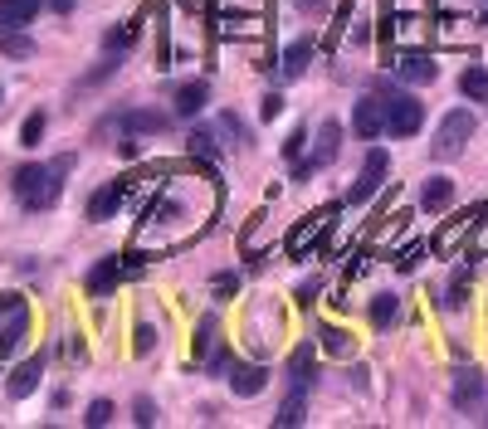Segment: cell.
Returning a JSON list of instances; mask_svg holds the SVG:
<instances>
[{
    "mask_svg": "<svg viewBox=\"0 0 488 429\" xmlns=\"http://www.w3.org/2000/svg\"><path fill=\"white\" fill-rule=\"evenodd\" d=\"M264 385H269V371L264 366H235V371H229V391L244 395V400H254Z\"/></svg>",
    "mask_w": 488,
    "mask_h": 429,
    "instance_id": "obj_15",
    "label": "cell"
},
{
    "mask_svg": "<svg viewBox=\"0 0 488 429\" xmlns=\"http://www.w3.org/2000/svg\"><path fill=\"white\" fill-rule=\"evenodd\" d=\"M39 376H45V356H30V361H25L16 376L5 381V391L16 395V400H25V395H35V391H39Z\"/></svg>",
    "mask_w": 488,
    "mask_h": 429,
    "instance_id": "obj_12",
    "label": "cell"
},
{
    "mask_svg": "<svg viewBox=\"0 0 488 429\" xmlns=\"http://www.w3.org/2000/svg\"><path fill=\"white\" fill-rule=\"evenodd\" d=\"M108 74H118V59H108V64H98V68H93V74H89V78H83V83H103Z\"/></svg>",
    "mask_w": 488,
    "mask_h": 429,
    "instance_id": "obj_35",
    "label": "cell"
},
{
    "mask_svg": "<svg viewBox=\"0 0 488 429\" xmlns=\"http://www.w3.org/2000/svg\"><path fill=\"white\" fill-rule=\"evenodd\" d=\"M352 127L362 141H377L386 137V118H381V98H362V103L352 108Z\"/></svg>",
    "mask_w": 488,
    "mask_h": 429,
    "instance_id": "obj_10",
    "label": "cell"
},
{
    "mask_svg": "<svg viewBox=\"0 0 488 429\" xmlns=\"http://www.w3.org/2000/svg\"><path fill=\"white\" fill-rule=\"evenodd\" d=\"M333 214H337V205H333V210H318V214H308V220H303V225H298V230L289 235V249H293V254H303V249L313 245V239H318V235L327 230V225H333Z\"/></svg>",
    "mask_w": 488,
    "mask_h": 429,
    "instance_id": "obj_13",
    "label": "cell"
},
{
    "mask_svg": "<svg viewBox=\"0 0 488 429\" xmlns=\"http://www.w3.org/2000/svg\"><path fill=\"white\" fill-rule=\"evenodd\" d=\"M318 337H323V351H333V356H347L352 351V337L342 332V327H323Z\"/></svg>",
    "mask_w": 488,
    "mask_h": 429,
    "instance_id": "obj_27",
    "label": "cell"
},
{
    "mask_svg": "<svg viewBox=\"0 0 488 429\" xmlns=\"http://www.w3.org/2000/svg\"><path fill=\"white\" fill-rule=\"evenodd\" d=\"M337 152H342V122H333V118H327V122L318 127V152H313L308 162H298V171H293V176H298V181H308L313 171L333 166V162H337Z\"/></svg>",
    "mask_w": 488,
    "mask_h": 429,
    "instance_id": "obj_6",
    "label": "cell"
},
{
    "mask_svg": "<svg viewBox=\"0 0 488 429\" xmlns=\"http://www.w3.org/2000/svg\"><path fill=\"white\" fill-rule=\"evenodd\" d=\"M420 259H425V245H420V239H415V245H406V249H400L396 268H400V274H415V264H420Z\"/></svg>",
    "mask_w": 488,
    "mask_h": 429,
    "instance_id": "obj_32",
    "label": "cell"
},
{
    "mask_svg": "<svg viewBox=\"0 0 488 429\" xmlns=\"http://www.w3.org/2000/svg\"><path fill=\"white\" fill-rule=\"evenodd\" d=\"M16 308H25L20 293H0V318H5V312H16Z\"/></svg>",
    "mask_w": 488,
    "mask_h": 429,
    "instance_id": "obj_37",
    "label": "cell"
},
{
    "mask_svg": "<svg viewBox=\"0 0 488 429\" xmlns=\"http://www.w3.org/2000/svg\"><path fill=\"white\" fill-rule=\"evenodd\" d=\"M318 288H323L318 278H313V283H303V288H298V303H313V298H318Z\"/></svg>",
    "mask_w": 488,
    "mask_h": 429,
    "instance_id": "obj_40",
    "label": "cell"
},
{
    "mask_svg": "<svg viewBox=\"0 0 488 429\" xmlns=\"http://www.w3.org/2000/svg\"><path fill=\"white\" fill-rule=\"evenodd\" d=\"M303 141H308V132L298 127V132H293L289 141H283V156H298V152H303Z\"/></svg>",
    "mask_w": 488,
    "mask_h": 429,
    "instance_id": "obj_34",
    "label": "cell"
},
{
    "mask_svg": "<svg viewBox=\"0 0 488 429\" xmlns=\"http://www.w3.org/2000/svg\"><path fill=\"white\" fill-rule=\"evenodd\" d=\"M396 74L406 78V83H435L440 68H435V59H430V54H400Z\"/></svg>",
    "mask_w": 488,
    "mask_h": 429,
    "instance_id": "obj_16",
    "label": "cell"
},
{
    "mask_svg": "<svg viewBox=\"0 0 488 429\" xmlns=\"http://www.w3.org/2000/svg\"><path fill=\"white\" fill-rule=\"evenodd\" d=\"M122 200H127V181H108L103 191L89 195V220H112Z\"/></svg>",
    "mask_w": 488,
    "mask_h": 429,
    "instance_id": "obj_11",
    "label": "cell"
},
{
    "mask_svg": "<svg viewBox=\"0 0 488 429\" xmlns=\"http://www.w3.org/2000/svg\"><path fill=\"white\" fill-rule=\"evenodd\" d=\"M313 371H318V361H313V347H298V351H293V361H289V381L298 385V391H308Z\"/></svg>",
    "mask_w": 488,
    "mask_h": 429,
    "instance_id": "obj_24",
    "label": "cell"
},
{
    "mask_svg": "<svg viewBox=\"0 0 488 429\" xmlns=\"http://www.w3.org/2000/svg\"><path fill=\"white\" fill-rule=\"evenodd\" d=\"M386 176H391V156H386L381 147H371L366 162H362V176H356V185L347 191V200H352V205H366V200L386 185Z\"/></svg>",
    "mask_w": 488,
    "mask_h": 429,
    "instance_id": "obj_5",
    "label": "cell"
},
{
    "mask_svg": "<svg viewBox=\"0 0 488 429\" xmlns=\"http://www.w3.org/2000/svg\"><path fill=\"white\" fill-rule=\"evenodd\" d=\"M133 39H137V30H133V25H122V30H108V35H103V49H108V54H122Z\"/></svg>",
    "mask_w": 488,
    "mask_h": 429,
    "instance_id": "obj_30",
    "label": "cell"
},
{
    "mask_svg": "<svg viewBox=\"0 0 488 429\" xmlns=\"http://www.w3.org/2000/svg\"><path fill=\"white\" fill-rule=\"evenodd\" d=\"M25 337H30V308H16L0 318V361L5 356H16L25 347Z\"/></svg>",
    "mask_w": 488,
    "mask_h": 429,
    "instance_id": "obj_8",
    "label": "cell"
},
{
    "mask_svg": "<svg viewBox=\"0 0 488 429\" xmlns=\"http://www.w3.org/2000/svg\"><path fill=\"white\" fill-rule=\"evenodd\" d=\"M39 5H45V0H0V30H20V25H30L39 16Z\"/></svg>",
    "mask_w": 488,
    "mask_h": 429,
    "instance_id": "obj_17",
    "label": "cell"
},
{
    "mask_svg": "<svg viewBox=\"0 0 488 429\" xmlns=\"http://www.w3.org/2000/svg\"><path fill=\"white\" fill-rule=\"evenodd\" d=\"M0 49H5L10 59H30V54H35V39L20 35V30H0Z\"/></svg>",
    "mask_w": 488,
    "mask_h": 429,
    "instance_id": "obj_25",
    "label": "cell"
},
{
    "mask_svg": "<svg viewBox=\"0 0 488 429\" xmlns=\"http://www.w3.org/2000/svg\"><path fill=\"white\" fill-rule=\"evenodd\" d=\"M459 93H464L469 103H488V68L469 64L464 74H459Z\"/></svg>",
    "mask_w": 488,
    "mask_h": 429,
    "instance_id": "obj_20",
    "label": "cell"
},
{
    "mask_svg": "<svg viewBox=\"0 0 488 429\" xmlns=\"http://www.w3.org/2000/svg\"><path fill=\"white\" fill-rule=\"evenodd\" d=\"M83 424H93V429L112 424V400H93V405H89V414H83Z\"/></svg>",
    "mask_w": 488,
    "mask_h": 429,
    "instance_id": "obj_31",
    "label": "cell"
},
{
    "mask_svg": "<svg viewBox=\"0 0 488 429\" xmlns=\"http://www.w3.org/2000/svg\"><path fill=\"white\" fill-rule=\"evenodd\" d=\"M186 141H191V156H200V162H220V156H225L220 137H215L210 127H196V132L186 137Z\"/></svg>",
    "mask_w": 488,
    "mask_h": 429,
    "instance_id": "obj_21",
    "label": "cell"
},
{
    "mask_svg": "<svg viewBox=\"0 0 488 429\" xmlns=\"http://www.w3.org/2000/svg\"><path fill=\"white\" fill-rule=\"evenodd\" d=\"M0 103H5V89H0Z\"/></svg>",
    "mask_w": 488,
    "mask_h": 429,
    "instance_id": "obj_42",
    "label": "cell"
},
{
    "mask_svg": "<svg viewBox=\"0 0 488 429\" xmlns=\"http://www.w3.org/2000/svg\"><path fill=\"white\" fill-rule=\"evenodd\" d=\"M469 268H459V274L450 278V298H444V308H464V293H469Z\"/></svg>",
    "mask_w": 488,
    "mask_h": 429,
    "instance_id": "obj_29",
    "label": "cell"
},
{
    "mask_svg": "<svg viewBox=\"0 0 488 429\" xmlns=\"http://www.w3.org/2000/svg\"><path fill=\"white\" fill-rule=\"evenodd\" d=\"M127 278H137V264H133V254H108V259H98L93 264V274H89V293L93 298H108L118 283Z\"/></svg>",
    "mask_w": 488,
    "mask_h": 429,
    "instance_id": "obj_4",
    "label": "cell"
},
{
    "mask_svg": "<svg viewBox=\"0 0 488 429\" xmlns=\"http://www.w3.org/2000/svg\"><path fill=\"white\" fill-rule=\"evenodd\" d=\"M313 49H318V39H313V35L293 39V45L283 49V78H303V74H308V59H313Z\"/></svg>",
    "mask_w": 488,
    "mask_h": 429,
    "instance_id": "obj_14",
    "label": "cell"
},
{
    "mask_svg": "<svg viewBox=\"0 0 488 429\" xmlns=\"http://www.w3.org/2000/svg\"><path fill=\"white\" fill-rule=\"evenodd\" d=\"M206 98H210L206 83H181L176 89V118H196V112L206 108Z\"/></svg>",
    "mask_w": 488,
    "mask_h": 429,
    "instance_id": "obj_19",
    "label": "cell"
},
{
    "mask_svg": "<svg viewBox=\"0 0 488 429\" xmlns=\"http://www.w3.org/2000/svg\"><path fill=\"white\" fill-rule=\"evenodd\" d=\"M483 391H488L483 371H479V366H469V371H459V376H454L450 400H454V410H473V405H483Z\"/></svg>",
    "mask_w": 488,
    "mask_h": 429,
    "instance_id": "obj_9",
    "label": "cell"
},
{
    "mask_svg": "<svg viewBox=\"0 0 488 429\" xmlns=\"http://www.w3.org/2000/svg\"><path fill=\"white\" fill-rule=\"evenodd\" d=\"M381 118H386V132H391V137H415L425 127V108L415 103L410 93H396L391 89V93L381 98Z\"/></svg>",
    "mask_w": 488,
    "mask_h": 429,
    "instance_id": "obj_3",
    "label": "cell"
},
{
    "mask_svg": "<svg viewBox=\"0 0 488 429\" xmlns=\"http://www.w3.org/2000/svg\"><path fill=\"white\" fill-rule=\"evenodd\" d=\"M118 127L127 137H162L171 127V118H166V112H156V108H127L118 118Z\"/></svg>",
    "mask_w": 488,
    "mask_h": 429,
    "instance_id": "obj_7",
    "label": "cell"
},
{
    "mask_svg": "<svg viewBox=\"0 0 488 429\" xmlns=\"http://www.w3.org/2000/svg\"><path fill=\"white\" fill-rule=\"evenodd\" d=\"M396 312H400L396 298H391V293H377V303H371V322L386 327V322H396Z\"/></svg>",
    "mask_w": 488,
    "mask_h": 429,
    "instance_id": "obj_28",
    "label": "cell"
},
{
    "mask_svg": "<svg viewBox=\"0 0 488 429\" xmlns=\"http://www.w3.org/2000/svg\"><path fill=\"white\" fill-rule=\"evenodd\" d=\"M69 166H74V156H54V162H39V166H20L16 181H10V185H16V195H20V205H25V210H49V205H59Z\"/></svg>",
    "mask_w": 488,
    "mask_h": 429,
    "instance_id": "obj_1",
    "label": "cell"
},
{
    "mask_svg": "<svg viewBox=\"0 0 488 429\" xmlns=\"http://www.w3.org/2000/svg\"><path fill=\"white\" fill-rule=\"evenodd\" d=\"M473 132H479V118H473L469 108L444 112V122L435 127V137H430V156H435V162H454V156H464Z\"/></svg>",
    "mask_w": 488,
    "mask_h": 429,
    "instance_id": "obj_2",
    "label": "cell"
},
{
    "mask_svg": "<svg viewBox=\"0 0 488 429\" xmlns=\"http://www.w3.org/2000/svg\"><path fill=\"white\" fill-rule=\"evenodd\" d=\"M479 220H483V205H469V210H464V214H459V220L450 225V230H444V235L435 239V249H450L454 239H459V235H469V230H473V225H479Z\"/></svg>",
    "mask_w": 488,
    "mask_h": 429,
    "instance_id": "obj_22",
    "label": "cell"
},
{
    "mask_svg": "<svg viewBox=\"0 0 488 429\" xmlns=\"http://www.w3.org/2000/svg\"><path fill=\"white\" fill-rule=\"evenodd\" d=\"M420 205L435 214V210H450L454 205V181L450 176H430L425 185H420Z\"/></svg>",
    "mask_w": 488,
    "mask_h": 429,
    "instance_id": "obj_18",
    "label": "cell"
},
{
    "mask_svg": "<svg viewBox=\"0 0 488 429\" xmlns=\"http://www.w3.org/2000/svg\"><path fill=\"white\" fill-rule=\"evenodd\" d=\"M133 420H137L142 429H147V424H156V405H152L147 395H137V405H133Z\"/></svg>",
    "mask_w": 488,
    "mask_h": 429,
    "instance_id": "obj_33",
    "label": "cell"
},
{
    "mask_svg": "<svg viewBox=\"0 0 488 429\" xmlns=\"http://www.w3.org/2000/svg\"><path fill=\"white\" fill-rule=\"evenodd\" d=\"M152 341H156V332H152V327H147V322H142V327H137V351H142V356H147V351H152Z\"/></svg>",
    "mask_w": 488,
    "mask_h": 429,
    "instance_id": "obj_36",
    "label": "cell"
},
{
    "mask_svg": "<svg viewBox=\"0 0 488 429\" xmlns=\"http://www.w3.org/2000/svg\"><path fill=\"white\" fill-rule=\"evenodd\" d=\"M49 10H59V16H69V10H74V0H49Z\"/></svg>",
    "mask_w": 488,
    "mask_h": 429,
    "instance_id": "obj_41",
    "label": "cell"
},
{
    "mask_svg": "<svg viewBox=\"0 0 488 429\" xmlns=\"http://www.w3.org/2000/svg\"><path fill=\"white\" fill-rule=\"evenodd\" d=\"M303 405H308V400H303V391H298V385H293V391L283 395V405H279V414H274V424H279V429H293V424H303Z\"/></svg>",
    "mask_w": 488,
    "mask_h": 429,
    "instance_id": "obj_23",
    "label": "cell"
},
{
    "mask_svg": "<svg viewBox=\"0 0 488 429\" xmlns=\"http://www.w3.org/2000/svg\"><path fill=\"white\" fill-rule=\"evenodd\" d=\"M239 288V274H220L215 278V293H235Z\"/></svg>",
    "mask_w": 488,
    "mask_h": 429,
    "instance_id": "obj_39",
    "label": "cell"
},
{
    "mask_svg": "<svg viewBox=\"0 0 488 429\" xmlns=\"http://www.w3.org/2000/svg\"><path fill=\"white\" fill-rule=\"evenodd\" d=\"M45 127H49V118H45V112H30V118L20 122V147H39V137H45Z\"/></svg>",
    "mask_w": 488,
    "mask_h": 429,
    "instance_id": "obj_26",
    "label": "cell"
},
{
    "mask_svg": "<svg viewBox=\"0 0 488 429\" xmlns=\"http://www.w3.org/2000/svg\"><path fill=\"white\" fill-rule=\"evenodd\" d=\"M279 112H283V98H279V93H269V98H264V118H269V122H274V118H279Z\"/></svg>",
    "mask_w": 488,
    "mask_h": 429,
    "instance_id": "obj_38",
    "label": "cell"
}]
</instances>
